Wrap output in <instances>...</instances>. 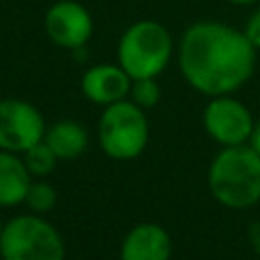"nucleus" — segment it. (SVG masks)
I'll use <instances>...</instances> for the list:
<instances>
[{"label":"nucleus","mask_w":260,"mask_h":260,"mask_svg":"<svg viewBox=\"0 0 260 260\" xmlns=\"http://www.w3.org/2000/svg\"><path fill=\"white\" fill-rule=\"evenodd\" d=\"M45 120L41 112L16 98L0 100V150L24 152L45 138Z\"/></svg>","instance_id":"423d86ee"},{"label":"nucleus","mask_w":260,"mask_h":260,"mask_svg":"<svg viewBox=\"0 0 260 260\" xmlns=\"http://www.w3.org/2000/svg\"><path fill=\"white\" fill-rule=\"evenodd\" d=\"M244 35L248 37V41H250L256 49H260V8L248 18L246 28H244Z\"/></svg>","instance_id":"dca6fc26"},{"label":"nucleus","mask_w":260,"mask_h":260,"mask_svg":"<svg viewBox=\"0 0 260 260\" xmlns=\"http://www.w3.org/2000/svg\"><path fill=\"white\" fill-rule=\"evenodd\" d=\"M203 126L217 144L238 146L248 142L254 120L242 102L228 95H215L203 110Z\"/></svg>","instance_id":"0eeeda50"},{"label":"nucleus","mask_w":260,"mask_h":260,"mask_svg":"<svg viewBox=\"0 0 260 260\" xmlns=\"http://www.w3.org/2000/svg\"><path fill=\"white\" fill-rule=\"evenodd\" d=\"M2 260H65V244L57 228L39 213L8 219L0 234Z\"/></svg>","instance_id":"20e7f679"},{"label":"nucleus","mask_w":260,"mask_h":260,"mask_svg":"<svg viewBox=\"0 0 260 260\" xmlns=\"http://www.w3.org/2000/svg\"><path fill=\"white\" fill-rule=\"evenodd\" d=\"M248 144H250L252 150H256V152L260 154V120L254 122V128H252L250 138H248Z\"/></svg>","instance_id":"f3484780"},{"label":"nucleus","mask_w":260,"mask_h":260,"mask_svg":"<svg viewBox=\"0 0 260 260\" xmlns=\"http://www.w3.org/2000/svg\"><path fill=\"white\" fill-rule=\"evenodd\" d=\"M173 39L154 20H138L126 28L118 43V65L132 77H156L171 61Z\"/></svg>","instance_id":"7ed1b4c3"},{"label":"nucleus","mask_w":260,"mask_h":260,"mask_svg":"<svg viewBox=\"0 0 260 260\" xmlns=\"http://www.w3.org/2000/svg\"><path fill=\"white\" fill-rule=\"evenodd\" d=\"M30 173L16 152L0 150V207L24 203L30 187Z\"/></svg>","instance_id":"9b49d317"},{"label":"nucleus","mask_w":260,"mask_h":260,"mask_svg":"<svg viewBox=\"0 0 260 260\" xmlns=\"http://www.w3.org/2000/svg\"><path fill=\"white\" fill-rule=\"evenodd\" d=\"M209 191L230 209H246L260 201V154L250 144L223 146L211 160Z\"/></svg>","instance_id":"f03ea898"},{"label":"nucleus","mask_w":260,"mask_h":260,"mask_svg":"<svg viewBox=\"0 0 260 260\" xmlns=\"http://www.w3.org/2000/svg\"><path fill=\"white\" fill-rule=\"evenodd\" d=\"M57 158L67 160L79 156L87 146V130L75 120H61L45 130L43 138Z\"/></svg>","instance_id":"f8f14e48"},{"label":"nucleus","mask_w":260,"mask_h":260,"mask_svg":"<svg viewBox=\"0 0 260 260\" xmlns=\"http://www.w3.org/2000/svg\"><path fill=\"white\" fill-rule=\"evenodd\" d=\"M230 2H234V4H252L256 0H230Z\"/></svg>","instance_id":"a211bd4d"},{"label":"nucleus","mask_w":260,"mask_h":260,"mask_svg":"<svg viewBox=\"0 0 260 260\" xmlns=\"http://www.w3.org/2000/svg\"><path fill=\"white\" fill-rule=\"evenodd\" d=\"M102 150L116 160H130L142 154L148 142V120L138 104L120 100L104 106L98 122Z\"/></svg>","instance_id":"39448f33"},{"label":"nucleus","mask_w":260,"mask_h":260,"mask_svg":"<svg viewBox=\"0 0 260 260\" xmlns=\"http://www.w3.org/2000/svg\"><path fill=\"white\" fill-rule=\"evenodd\" d=\"M130 95H132V102L138 104V106L144 110V108H152V106L158 102V98H160V89H158L154 77L132 79Z\"/></svg>","instance_id":"2eb2a0df"},{"label":"nucleus","mask_w":260,"mask_h":260,"mask_svg":"<svg viewBox=\"0 0 260 260\" xmlns=\"http://www.w3.org/2000/svg\"><path fill=\"white\" fill-rule=\"evenodd\" d=\"M132 77L120 65H93L81 77V91L83 95L100 106H110L114 102L126 100L130 93Z\"/></svg>","instance_id":"1a4fd4ad"},{"label":"nucleus","mask_w":260,"mask_h":260,"mask_svg":"<svg viewBox=\"0 0 260 260\" xmlns=\"http://www.w3.org/2000/svg\"><path fill=\"white\" fill-rule=\"evenodd\" d=\"M256 47L244 30L223 22H195L179 43V67L191 87L205 95H228L254 73Z\"/></svg>","instance_id":"f257e3e1"},{"label":"nucleus","mask_w":260,"mask_h":260,"mask_svg":"<svg viewBox=\"0 0 260 260\" xmlns=\"http://www.w3.org/2000/svg\"><path fill=\"white\" fill-rule=\"evenodd\" d=\"M24 203L28 205L30 211H35L39 215L41 213H47L57 203V191L47 181H32L30 187H28V191H26Z\"/></svg>","instance_id":"4468645a"},{"label":"nucleus","mask_w":260,"mask_h":260,"mask_svg":"<svg viewBox=\"0 0 260 260\" xmlns=\"http://www.w3.org/2000/svg\"><path fill=\"white\" fill-rule=\"evenodd\" d=\"M45 30L49 39L63 49H81L91 37L93 22L89 12L73 0L55 2L45 14Z\"/></svg>","instance_id":"6e6552de"},{"label":"nucleus","mask_w":260,"mask_h":260,"mask_svg":"<svg viewBox=\"0 0 260 260\" xmlns=\"http://www.w3.org/2000/svg\"><path fill=\"white\" fill-rule=\"evenodd\" d=\"M24 154V165L28 169V173L32 177H47L49 173H53L55 165H57V154L49 148V144L45 140L37 142L35 146H30L28 150L22 152Z\"/></svg>","instance_id":"ddd939ff"},{"label":"nucleus","mask_w":260,"mask_h":260,"mask_svg":"<svg viewBox=\"0 0 260 260\" xmlns=\"http://www.w3.org/2000/svg\"><path fill=\"white\" fill-rule=\"evenodd\" d=\"M173 242L158 223L134 225L120 248V260H171Z\"/></svg>","instance_id":"9d476101"},{"label":"nucleus","mask_w":260,"mask_h":260,"mask_svg":"<svg viewBox=\"0 0 260 260\" xmlns=\"http://www.w3.org/2000/svg\"><path fill=\"white\" fill-rule=\"evenodd\" d=\"M2 228H4V223H2V217H0V234H2Z\"/></svg>","instance_id":"6ab92c4d"}]
</instances>
